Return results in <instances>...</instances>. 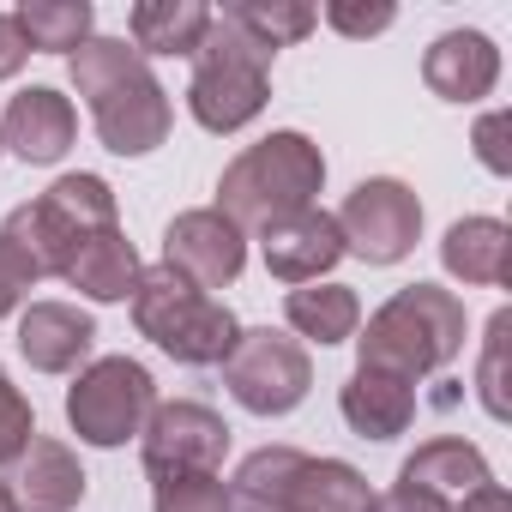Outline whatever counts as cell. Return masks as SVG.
<instances>
[{"mask_svg":"<svg viewBox=\"0 0 512 512\" xmlns=\"http://www.w3.org/2000/svg\"><path fill=\"white\" fill-rule=\"evenodd\" d=\"M67 73H73V91L85 97V109L97 121L103 151H115V157H151L169 139V127H175L169 91L157 85L151 61L133 43L91 37L79 55H67Z\"/></svg>","mask_w":512,"mask_h":512,"instance_id":"cell-1","label":"cell"},{"mask_svg":"<svg viewBox=\"0 0 512 512\" xmlns=\"http://www.w3.org/2000/svg\"><path fill=\"white\" fill-rule=\"evenodd\" d=\"M326 187V157L308 133L284 127V133H266L260 145H247L223 181H217V211L247 235V229H272L278 217L290 211H308Z\"/></svg>","mask_w":512,"mask_h":512,"instance_id":"cell-2","label":"cell"},{"mask_svg":"<svg viewBox=\"0 0 512 512\" xmlns=\"http://www.w3.org/2000/svg\"><path fill=\"white\" fill-rule=\"evenodd\" d=\"M362 368H386L398 380H428L464 356V302L440 284H404L392 302L368 314V332L356 338Z\"/></svg>","mask_w":512,"mask_h":512,"instance_id":"cell-3","label":"cell"},{"mask_svg":"<svg viewBox=\"0 0 512 512\" xmlns=\"http://www.w3.org/2000/svg\"><path fill=\"white\" fill-rule=\"evenodd\" d=\"M127 302H133L139 338H151L181 368H223V356L241 338V320L217 296H205L199 284H187L175 266H163V260L139 266V284H133Z\"/></svg>","mask_w":512,"mask_h":512,"instance_id":"cell-4","label":"cell"},{"mask_svg":"<svg viewBox=\"0 0 512 512\" xmlns=\"http://www.w3.org/2000/svg\"><path fill=\"white\" fill-rule=\"evenodd\" d=\"M272 97V49L241 37L223 13H211L205 43L193 49V79H187V109L205 133H241L260 121Z\"/></svg>","mask_w":512,"mask_h":512,"instance_id":"cell-5","label":"cell"},{"mask_svg":"<svg viewBox=\"0 0 512 512\" xmlns=\"http://www.w3.org/2000/svg\"><path fill=\"white\" fill-rule=\"evenodd\" d=\"M157 410V380L145 362L133 356H97L79 368V380L67 386V422L85 446H127L139 440V428Z\"/></svg>","mask_w":512,"mask_h":512,"instance_id":"cell-6","label":"cell"},{"mask_svg":"<svg viewBox=\"0 0 512 512\" xmlns=\"http://www.w3.org/2000/svg\"><path fill=\"white\" fill-rule=\"evenodd\" d=\"M223 386L253 416H290L308 398V386H314V362H308L302 338L272 332V326H253L223 356Z\"/></svg>","mask_w":512,"mask_h":512,"instance_id":"cell-7","label":"cell"},{"mask_svg":"<svg viewBox=\"0 0 512 512\" xmlns=\"http://www.w3.org/2000/svg\"><path fill=\"white\" fill-rule=\"evenodd\" d=\"M338 217V235H344V253L368 266H398L410 260V247L422 235V199L398 181V175H368L350 187V199L332 211Z\"/></svg>","mask_w":512,"mask_h":512,"instance_id":"cell-8","label":"cell"},{"mask_svg":"<svg viewBox=\"0 0 512 512\" xmlns=\"http://www.w3.org/2000/svg\"><path fill=\"white\" fill-rule=\"evenodd\" d=\"M19 211H25V229H31V241H37V260H43L49 278H61L67 253H73L85 235L121 229V211H115V193H109L103 175H61L43 199H31V205H19Z\"/></svg>","mask_w":512,"mask_h":512,"instance_id":"cell-9","label":"cell"},{"mask_svg":"<svg viewBox=\"0 0 512 512\" xmlns=\"http://www.w3.org/2000/svg\"><path fill=\"white\" fill-rule=\"evenodd\" d=\"M139 458H145V476H205V470H223L229 422L211 404H193V398L157 404L151 422L139 428Z\"/></svg>","mask_w":512,"mask_h":512,"instance_id":"cell-10","label":"cell"},{"mask_svg":"<svg viewBox=\"0 0 512 512\" xmlns=\"http://www.w3.org/2000/svg\"><path fill=\"white\" fill-rule=\"evenodd\" d=\"M163 266H175L187 284H199L205 296L235 284L241 266H247V235L217 211V205H199V211H181L169 229H163Z\"/></svg>","mask_w":512,"mask_h":512,"instance_id":"cell-11","label":"cell"},{"mask_svg":"<svg viewBox=\"0 0 512 512\" xmlns=\"http://www.w3.org/2000/svg\"><path fill=\"white\" fill-rule=\"evenodd\" d=\"M260 253H266V272L278 284L302 290V284H320L344 260V235H338V217L332 211L308 205V211H290L272 229H260Z\"/></svg>","mask_w":512,"mask_h":512,"instance_id":"cell-12","label":"cell"},{"mask_svg":"<svg viewBox=\"0 0 512 512\" xmlns=\"http://www.w3.org/2000/svg\"><path fill=\"white\" fill-rule=\"evenodd\" d=\"M73 133H79V115L61 91L49 85H31L7 103L0 115V151H13L25 163H61L73 151Z\"/></svg>","mask_w":512,"mask_h":512,"instance_id":"cell-13","label":"cell"},{"mask_svg":"<svg viewBox=\"0 0 512 512\" xmlns=\"http://www.w3.org/2000/svg\"><path fill=\"white\" fill-rule=\"evenodd\" d=\"M422 85L440 103H482L500 85V49L482 31H446L422 55Z\"/></svg>","mask_w":512,"mask_h":512,"instance_id":"cell-14","label":"cell"},{"mask_svg":"<svg viewBox=\"0 0 512 512\" xmlns=\"http://www.w3.org/2000/svg\"><path fill=\"white\" fill-rule=\"evenodd\" d=\"M97 344V320L73 302H31L19 314V356L37 374H73Z\"/></svg>","mask_w":512,"mask_h":512,"instance_id":"cell-15","label":"cell"},{"mask_svg":"<svg viewBox=\"0 0 512 512\" xmlns=\"http://www.w3.org/2000/svg\"><path fill=\"white\" fill-rule=\"evenodd\" d=\"M7 494L19 500V512H73V506L85 500V464L73 458L67 440L37 434V440L19 452Z\"/></svg>","mask_w":512,"mask_h":512,"instance_id":"cell-16","label":"cell"},{"mask_svg":"<svg viewBox=\"0 0 512 512\" xmlns=\"http://www.w3.org/2000/svg\"><path fill=\"white\" fill-rule=\"evenodd\" d=\"M338 410H344L350 434H362V440H398L416 422V386L398 380V374H386V368H362L356 362V374L338 392Z\"/></svg>","mask_w":512,"mask_h":512,"instance_id":"cell-17","label":"cell"},{"mask_svg":"<svg viewBox=\"0 0 512 512\" xmlns=\"http://www.w3.org/2000/svg\"><path fill=\"white\" fill-rule=\"evenodd\" d=\"M482 482H494V470H488L482 446L452 440V434L422 440V446L398 464V488H422V494H434V500H446V506H458V500H464V494H476Z\"/></svg>","mask_w":512,"mask_h":512,"instance_id":"cell-18","label":"cell"},{"mask_svg":"<svg viewBox=\"0 0 512 512\" xmlns=\"http://www.w3.org/2000/svg\"><path fill=\"white\" fill-rule=\"evenodd\" d=\"M440 266L470 290H500L512 278V229L500 217H458L440 241Z\"/></svg>","mask_w":512,"mask_h":512,"instance_id":"cell-19","label":"cell"},{"mask_svg":"<svg viewBox=\"0 0 512 512\" xmlns=\"http://www.w3.org/2000/svg\"><path fill=\"white\" fill-rule=\"evenodd\" d=\"M61 278H67L85 302H127L133 284H139V253H133V241H127L121 229H97V235H85V241L67 253Z\"/></svg>","mask_w":512,"mask_h":512,"instance_id":"cell-20","label":"cell"},{"mask_svg":"<svg viewBox=\"0 0 512 512\" xmlns=\"http://www.w3.org/2000/svg\"><path fill=\"white\" fill-rule=\"evenodd\" d=\"M127 31H133L139 55H187L193 61V49L211 31V7L205 0H139L127 13Z\"/></svg>","mask_w":512,"mask_h":512,"instance_id":"cell-21","label":"cell"},{"mask_svg":"<svg viewBox=\"0 0 512 512\" xmlns=\"http://www.w3.org/2000/svg\"><path fill=\"white\" fill-rule=\"evenodd\" d=\"M374 488L356 464L344 458H302V470L290 476L284 488V506L278 512H368Z\"/></svg>","mask_w":512,"mask_h":512,"instance_id":"cell-22","label":"cell"},{"mask_svg":"<svg viewBox=\"0 0 512 512\" xmlns=\"http://www.w3.org/2000/svg\"><path fill=\"white\" fill-rule=\"evenodd\" d=\"M284 320L308 344H350L362 332V302L350 284H302L284 296Z\"/></svg>","mask_w":512,"mask_h":512,"instance_id":"cell-23","label":"cell"},{"mask_svg":"<svg viewBox=\"0 0 512 512\" xmlns=\"http://www.w3.org/2000/svg\"><path fill=\"white\" fill-rule=\"evenodd\" d=\"M31 55H79L97 37V7L91 0H25L13 13Z\"/></svg>","mask_w":512,"mask_h":512,"instance_id":"cell-24","label":"cell"},{"mask_svg":"<svg viewBox=\"0 0 512 512\" xmlns=\"http://www.w3.org/2000/svg\"><path fill=\"white\" fill-rule=\"evenodd\" d=\"M223 19H229L241 37H253L260 49L278 55V49L302 43V37L320 25V7H308V0H229Z\"/></svg>","mask_w":512,"mask_h":512,"instance_id":"cell-25","label":"cell"},{"mask_svg":"<svg viewBox=\"0 0 512 512\" xmlns=\"http://www.w3.org/2000/svg\"><path fill=\"white\" fill-rule=\"evenodd\" d=\"M43 278L49 272L37 260V241L25 229V211H7V223H0V320H7Z\"/></svg>","mask_w":512,"mask_h":512,"instance_id":"cell-26","label":"cell"},{"mask_svg":"<svg viewBox=\"0 0 512 512\" xmlns=\"http://www.w3.org/2000/svg\"><path fill=\"white\" fill-rule=\"evenodd\" d=\"M151 512H235L229 482L217 470L205 476H151Z\"/></svg>","mask_w":512,"mask_h":512,"instance_id":"cell-27","label":"cell"},{"mask_svg":"<svg viewBox=\"0 0 512 512\" xmlns=\"http://www.w3.org/2000/svg\"><path fill=\"white\" fill-rule=\"evenodd\" d=\"M506 332H512V314L500 308L488 320V338H482V368H476V392H482V410L494 422H506Z\"/></svg>","mask_w":512,"mask_h":512,"instance_id":"cell-28","label":"cell"},{"mask_svg":"<svg viewBox=\"0 0 512 512\" xmlns=\"http://www.w3.org/2000/svg\"><path fill=\"white\" fill-rule=\"evenodd\" d=\"M37 440V416H31V398L7 380L0 368V464H19V452Z\"/></svg>","mask_w":512,"mask_h":512,"instance_id":"cell-29","label":"cell"},{"mask_svg":"<svg viewBox=\"0 0 512 512\" xmlns=\"http://www.w3.org/2000/svg\"><path fill=\"white\" fill-rule=\"evenodd\" d=\"M320 19H326L332 31H344V37H380V31H392L398 7H386V0H374V7H356V0H332Z\"/></svg>","mask_w":512,"mask_h":512,"instance_id":"cell-30","label":"cell"},{"mask_svg":"<svg viewBox=\"0 0 512 512\" xmlns=\"http://www.w3.org/2000/svg\"><path fill=\"white\" fill-rule=\"evenodd\" d=\"M506 109H494V115H482L476 121V157H482V169H494V175H512V151L500 145L506 139Z\"/></svg>","mask_w":512,"mask_h":512,"instance_id":"cell-31","label":"cell"},{"mask_svg":"<svg viewBox=\"0 0 512 512\" xmlns=\"http://www.w3.org/2000/svg\"><path fill=\"white\" fill-rule=\"evenodd\" d=\"M368 512H452V506L434 500V494H422V488H386V494L368 500Z\"/></svg>","mask_w":512,"mask_h":512,"instance_id":"cell-32","label":"cell"},{"mask_svg":"<svg viewBox=\"0 0 512 512\" xmlns=\"http://www.w3.org/2000/svg\"><path fill=\"white\" fill-rule=\"evenodd\" d=\"M25 61H31V43H25L19 19H13V13H0V79H13Z\"/></svg>","mask_w":512,"mask_h":512,"instance_id":"cell-33","label":"cell"},{"mask_svg":"<svg viewBox=\"0 0 512 512\" xmlns=\"http://www.w3.org/2000/svg\"><path fill=\"white\" fill-rule=\"evenodd\" d=\"M452 512H512V494H506L500 482H482V488H476V494H464Z\"/></svg>","mask_w":512,"mask_h":512,"instance_id":"cell-34","label":"cell"},{"mask_svg":"<svg viewBox=\"0 0 512 512\" xmlns=\"http://www.w3.org/2000/svg\"><path fill=\"white\" fill-rule=\"evenodd\" d=\"M0 512H19V500L7 494V482H0Z\"/></svg>","mask_w":512,"mask_h":512,"instance_id":"cell-35","label":"cell"}]
</instances>
